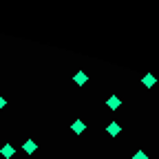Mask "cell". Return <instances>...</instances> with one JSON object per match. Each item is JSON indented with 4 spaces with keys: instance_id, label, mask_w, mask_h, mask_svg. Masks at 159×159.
Returning a JSON list of instances; mask_svg holds the SVG:
<instances>
[{
    "instance_id": "1",
    "label": "cell",
    "mask_w": 159,
    "mask_h": 159,
    "mask_svg": "<svg viewBox=\"0 0 159 159\" xmlns=\"http://www.w3.org/2000/svg\"><path fill=\"white\" fill-rule=\"evenodd\" d=\"M106 106H108L111 111H117L119 106H122V99H119L117 95H111V97L106 99Z\"/></svg>"
},
{
    "instance_id": "2",
    "label": "cell",
    "mask_w": 159,
    "mask_h": 159,
    "mask_svg": "<svg viewBox=\"0 0 159 159\" xmlns=\"http://www.w3.org/2000/svg\"><path fill=\"white\" fill-rule=\"evenodd\" d=\"M73 80H75V84H77V86H84V84L89 82V77H86V73H84V71H77Z\"/></svg>"
},
{
    "instance_id": "3",
    "label": "cell",
    "mask_w": 159,
    "mask_h": 159,
    "mask_svg": "<svg viewBox=\"0 0 159 159\" xmlns=\"http://www.w3.org/2000/svg\"><path fill=\"white\" fill-rule=\"evenodd\" d=\"M119 130H122V128H119V124H117V122H111V124L106 126V133H108L111 137H117V135H119Z\"/></svg>"
},
{
    "instance_id": "4",
    "label": "cell",
    "mask_w": 159,
    "mask_h": 159,
    "mask_svg": "<svg viewBox=\"0 0 159 159\" xmlns=\"http://www.w3.org/2000/svg\"><path fill=\"white\" fill-rule=\"evenodd\" d=\"M22 148H25V152H27V155H33V152H35V148H38V144L33 142V139H27Z\"/></svg>"
},
{
    "instance_id": "5",
    "label": "cell",
    "mask_w": 159,
    "mask_h": 159,
    "mask_svg": "<svg viewBox=\"0 0 159 159\" xmlns=\"http://www.w3.org/2000/svg\"><path fill=\"white\" fill-rule=\"evenodd\" d=\"M71 130L77 133V135H80V133H84V122H82V119H75V122L71 124Z\"/></svg>"
},
{
    "instance_id": "6",
    "label": "cell",
    "mask_w": 159,
    "mask_h": 159,
    "mask_svg": "<svg viewBox=\"0 0 159 159\" xmlns=\"http://www.w3.org/2000/svg\"><path fill=\"white\" fill-rule=\"evenodd\" d=\"M0 152H2V157H5V159H11V157H13V146H11V144H5Z\"/></svg>"
},
{
    "instance_id": "7",
    "label": "cell",
    "mask_w": 159,
    "mask_h": 159,
    "mask_svg": "<svg viewBox=\"0 0 159 159\" xmlns=\"http://www.w3.org/2000/svg\"><path fill=\"white\" fill-rule=\"evenodd\" d=\"M142 80H144V86H146V89H152V86H155V82H157V80H155L152 75H148V73H146Z\"/></svg>"
},
{
    "instance_id": "8",
    "label": "cell",
    "mask_w": 159,
    "mask_h": 159,
    "mask_svg": "<svg viewBox=\"0 0 159 159\" xmlns=\"http://www.w3.org/2000/svg\"><path fill=\"white\" fill-rule=\"evenodd\" d=\"M133 159H148V155L139 150V152H135V155H133Z\"/></svg>"
},
{
    "instance_id": "9",
    "label": "cell",
    "mask_w": 159,
    "mask_h": 159,
    "mask_svg": "<svg viewBox=\"0 0 159 159\" xmlns=\"http://www.w3.org/2000/svg\"><path fill=\"white\" fill-rule=\"evenodd\" d=\"M5 106H7V99H5V97H0V108H5Z\"/></svg>"
}]
</instances>
